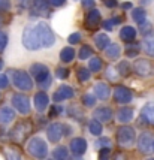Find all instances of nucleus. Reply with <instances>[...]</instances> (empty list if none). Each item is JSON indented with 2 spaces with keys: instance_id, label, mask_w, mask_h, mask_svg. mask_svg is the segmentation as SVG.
I'll list each match as a JSON object with an SVG mask.
<instances>
[{
  "instance_id": "22",
  "label": "nucleus",
  "mask_w": 154,
  "mask_h": 160,
  "mask_svg": "<svg viewBox=\"0 0 154 160\" xmlns=\"http://www.w3.org/2000/svg\"><path fill=\"white\" fill-rule=\"evenodd\" d=\"M133 118V109L132 108H121L118 112H117V120H118L120 123H129V121H132Z\"/></svg>"
},
{
  "instance_id": "36",
  "label": "nucleus",
  "mask_w": 154,
  "mask_h": 160,
  "mask_svg": "<svg viewBox=\"0 0 154 160\" xmlns=\"http://www.w3.org/2000/svg\"><path fill=\"white\" fill-rule=\"evenodd\" d=\"M82 102H84L85 106L91 108V106L96 105V98H94L93 94H90V93H87V94H84V98H82Z\"/></svg>"
},
{
  "instance_id": "4",
  "label": "nucleus",
  "mask_w": 154,
  "mask_h": 160,
  "mask_svg": "<svg viewBox=\"0 0 154 160\" xmlns=\"http://www.w3.org/2000/svg\"><path fill=\"white\" fill-rule=\"evenodd\" d=\"M12 82L14 85L21 91H28L33 88V81L27 72L24 70H12Z\"/></svg>"
},
{
  "instance_id": "31",
  "label": "nucleus",
  "mask_w": 154,
  "mask_h": 160,
  "mask_svg": "<svg viewBox=\"0 0 154 160\" xmlns=\"http://www.w3.org/2000/svg\"><path fill=\"white\" fill-rule=\"evenodd\" d=\"M88 130H90L91 135L99 136L102 133V124L99 121H96V120H93V121H90V124H88Z\"/></svg>"
},
{
  "instance_id": "58",
  "label": "nucleus",
  "mask_w": 154,
  "mask_h": 160,
  "mask_svg": "<svg viewBox=\"0 0 154 160\" xmlns=\"http://www.w3.org/2000/svg\"><path fill=\"white\" fill-rule=\"evenodd\" d=\"M73 160H82V157H73Z\"/></svg>"
},
{
  "instance_id": "24",
  "label": "nucleus",
  "mask_w": 154,
  "mask_h": 160,
  "mask_svg": "<svg viewBox=\"0 0 154 160\" xmlns=\"http://www.w3.org/2000/svg\"><path fill=\"white\" fill-rule=\"evenodd\" d=\"M105 54L109 57V58L114 60V58H117V57L121 54V48H120L118 43H109L105 48Z\"/></svg>"
},
{
  "instance_id": "56",
  "label": "nucleus",
  "mask_w": 154,
  "mask_h": 160,
  "mask_svg": "<svg viewBox=\"0 0 154 160\" xmlns=\"http://www.w3.org/2000/svg\"><path fill=\"white\" fill-rule=\"evenodd\" d=\"M115 160H124V157H123V156H117V159Z\"/></svg>"
},
{
  "instance_id": "38",
  "label": "nucleus",
  "mask_w": 154,
  "mask_h": 160,
  "mask_svg": "<svg viewBox=\"0 0 154 160\" xmlns=\"http://www.w3.org/2000/svg\"><path fill=\"white\" fill-rule=\"evenodd\" d=\"M120 21H121L120 18H112V20H106V21H103V28L109 32V30H112V28H114V24H118Z\"/></svg>"
},
{
  "instance_id": "49",
  "label": "nucleus",
  "mask_w": 154,
  "mask_h": 160,
  "mask_svg": "<svg viewBox=\"0 0 154 160\" xmlns=\"http://www.w3.org/2000/svg\"><path fill=\"white\" fill-rule=\"evenodd\" d=\"M60 109H63V108H60V106H52L51 108V112H49V117H54V115H58L60 114Z\"/></svg>"
},
{
  "instance_id": "59",
  "label": "nucleus",
  "mask_w": 154,
  "mask_h": 160,
  "mask_svg": "<svg viewBox=\"0 0 154 160\" xmlns=\"http://www.w3.org/2000/svg\"><path fill=\"white\" fill-rule=\"evenodd\" d=\"M151 150L154 151V139H153V144H151Z\"/></svg>"
},
{
  "instance_id": "33",
  "label": "nucleus",
  "mask_w": 154,
  "mask_h": 160,
  "mask_svg": "<svg viewBox=\"0 0 154 160\" xmlns=\"http://www.w3.org/2000/svg\"><path fill=\"white\" fill-rule=\"evenodd\" d=\"M117 72H118L121 77H127L129 75V72H130V64L127 60H123V62H120L118 68H117Z\"/></svg>"
},
{
  "instance_id": "60",
  "label": "nucleus",
  "mask_w": 154,
  "mask_h": 160,
  "mask_svg": "<svg viewBox=\"0 0 154 160\" xmlns=\"http://www.w3.org/2000/svg\"><path fill=\"white\" fill-rule=\"evenodd\" d=\"M148 160H154V159H148Z\"/></svg>"
},
{
  "instance_id": "5",
  "label": "nucleus",
  "mask_w": 154,
  "mask_h": 160,
  "mask_svg": "<svg viewBox=\"0 0 154 160\" xmlns=\"http://www.w3.org/2000/svg\"><path fill=\"white\" fill-rule=\"evenodd\" d=\"M117 141L121 147H132L135 142V130L129 126H123L118 129V135H117Z\"/></svg>"
},
{
  "instance_id": "6",
  "label": "nucleus",
  "mask_w": 154,
  "mask_h": 160,
  "mask_svg": "<svg viewBox=\"0 0 154 160\" xmlns=\"http://www.w3.org/2000/svg\"><path fill=\"white\" fill-rule=\"evenodd\" d=\"M30 73H32V77L36 79L37 84L45 82V81L49 78L48 66H45L42 63H35V64H32V66H30Z\"/></svg>"
},
{
  "instance_id": "52",
  "label": "nucleus",
  "mask_w": 154,
  "mask_h": 160,
  "mask_svg": "<svg viewBox=\"0 0 154 160\" xmlns=\"http://www.w3.org/2000/svg\"><path fill=\"white\" fill-rule=\"evenodd\" d=\"M84 8H93L94 6V0H81Z\"/></svg>"
},
{
  "instance_id": "28",
  "label": "nucleus",
  "mask_w": 154,
  "mask_h": 160,
  "mask_svg": "<svg viewBox=\"0 0 154 160\" xmlns=\"http://www.w3.org/2000/svg\"><path fill=\"white\" fill-rule=\"evenodd\" d=\"M52 156H54V160H66L69 157V153L66 147H57L52 151Z\"/></svg>"
},
{
  "instance_id": "44",
  "label": "nucleus",
  "mask_w": 154,
  "mask_h": 160,
  "mask_svg": "<svg viewBox=\"0 0 154 160\" xmlns=\"http://www.w3.org/2000/svg\"><path fill=\"white\" fill-rule=\"evenodd\" d=\"M6 43H7V35L5 32H0V52L5 49Z\"/></svg>"
},
{
  "instance_id": "1",
  "label": "nucleus",
  "mask_w": 154,
  "mask_h": 160,
  "mask_svg": "<svg viewBox=\"0 0 154 160\" xmlns=\"http://www.w3.org/2000/svg\"><path fill=\"white\" fill-rule=\"evenodd\" d=\"M27 151L32 157H35L37 160H43L47 157V154H48V145H47V142L42 138L33 136L27 144Z\"/></svg>"
},
{
  "instance_id": "54",
  "label": "nucleus",
  "mask_w": 154,
  "mask_h": 160,
  "mask_svg": "<svg viewBox=\"0 0 154 160\" xmlns=\"http://www.w3.org/2000/svg\"><path fill=\"white\" fill-rule=\"evenodd\" d=\"M105 5L108 8H114L117 6V0H105Z\"/></svg>"
},
{
  "instance_id": "14",
  "label": "nucleus",
  "mask_w": 154,
  "mask_h": 160,
  "mask_svg": "<svg viewBox=\"0 0 154 160\" xmlns=\"http://www.w3.org/2000/svg\"><path fill=\"white\" fill-rule=\"evenodd\" d=\"M111 96V88L105 82H97L94 85V98L100 100H106Z\"/></svg>"
},
{
  "instance_id": "10",
  "label": "nucleus",
  "mask_w": 154,
  "mask_h": 160,
  "mask_svg": "<svg viewBox=\"0 0 154 160\" xmlns=\"http://www.w3.org/2000/svg\"><path fill=\"white\" fill-rule=\"evenodd\" d=\"M114 99L118 103H129L133 99V94L130 90H127L126 87H117L114 90Z\"/></svg>"
},
{
  "instance_id": "37",
  "label": "nucleus",
  "mask_w": 154,
  "mask_h": 160,
  "mask_svg": "<svg viewBox=\"0 0 154 160\" xmlns=\"http://www.w3.org/2000/svg\"><path fill=\"white\" fill-rule=\"evenodd\" d=\"M127 57H136L139 54V45H129L126 48Z\"/></svg>"
},
{
  "instance_id": "13",
  "label": "nucleus",
  "mask_w": 154,
  "mask_h": 160,
  "mask_svg": "<svg viewBox=\"0 0 154 160\" xmlns=\"http://www.w3.org/2000/svg\"><path fill=\"white\" fill-rule=\"evenodd\" d=\"M87 150V141L84 138H73L70 141V151L75 156H81Z\"/></svg>"
},
{
  "instance_id": "11",
  "label": "nucleus",
  "mask_w": 154,
  "mask_h": 160,
  "mask_svg": "<svg viewBox=\"0 0 154 160\" xmlns=\"http://www.w3.org/2000/svg\"><path fill=\"white\" fill-rule=\"evenodd\" d=\"M153 135L148 132H144L142 135L139 136V139H138V148H139V151L142 153H150L151 151V144H153Z\"/></svg>"
},
{
  "instance_id": "43",
  "label": "nucleus",
  "mask_w": 154,
  "mask_h": 160,
  "mask_svg": "<svg viewBox=\"0 0 154 160\" xmlns=\"http://www.w3.org/2000/svg\"><path fill=\"white\" fill-rule=\"evenodd\" d=\"M67 114L72 115V117H75V118H79V117L82 115V114L79 112V109H77V106H75V105H72V106L67 108Z\"/></svg>"
},
{
  "instance_id": "29",
  "label": "nucleus",
  "mask_w": 154,
  "mask_h": 160,
  "mask_svg": "<svg viewBox=\"0 0 154 160\" xmlns=\"http://www.w3.org/2000/svg\"><path fill=\"white\" fill-rule=\"evenodd\" d=\"M145 17H147V14H145V11H144L142 8H136V9L132 11V18L136 21L138 24L145 22Z\"/></svg>"
},
{
  "instance_id": "21",
  "label": "nucleus",
  "mask_w": 154,
  "mask_h": 160,
  "mask_svg": "<svg viewBox=\"0 0 154 160\" xmlns=\"http://www.w3.org/2000/svg\"><path fill=\"white\" fill-rule=\"evenodd\" d=\"M100 21V12L97 9H91L88 14L85 15V24L87 27H96Z\"/></svg>"
},
{
  "instance_id": "27",
  "label": "nucleus",
  "mask_w": 154,
  "mask_h": 160,
  "mask_svg": "<svg viewBox=\"0 0 154 160\" xmlns=\"http://www.w3.org/2000/svg\"><path fill=\"white\" fill-rule=\"evenodd\" d=\"M142 115L150 124H154V103H148L142 109Z\"/></svg>"
},
{
  "instance_id": "18",
  "label": "nucleus",
  "mask_w": 154,
  "mask_h": 160,
  "mask_svg": "<svg viewBox=\"0 0 154 160\" xmlns=\"http://www.w3.org/2000/svg\"><path fill=\"white\" fill-rule=\"evenodd\" d=\"M15 118V111L9 106H3L0 109V124H9Z\"/></svg>"
},
{
  "instance_id": "50",
  "label": "nucleus",
  "mask_w": 154,
  "mask_h": 160,
  "mask_svg": "<svg viewBox=\"0 0 154 160\" xmlns=\"http://www.w3.org/2000/svg\"><path fill=\"white\" fill-rule=\"evenodd\" d=\"M147 30H151V24L150 22H142L141 24V32L142 33H147Z\"/></svg>"
},
{
  "instance_id": "41",
  "label": "nucleus",
  "mask_w": 154,
  "mask_h": 160,
  "mask_svg": "<svg viewBox=\"0 0 154 160\" xmlns=\"http://www.w3.org/2000/svg\"><path fill=\"white\" fill-rule=\"evenodd\" d=\"M67 77H69V70L67 69L58 68V69L56 70V78H58V79H66Z\"/></svg>"
},
{
  "instance_id": "30",
  "label": "nucleus",
  "mask_w": 154,
  "mask_h": 160,
  "mask_svg": "<svg viewBox=\"0 0 154 160\" xmlns=\"http://www.w3.org/2000/svg\"><path fill=\"white\" fill-rule=\"evenodd\" d=\"M102 69V60L99 57H91L88 62V70L90 72H99Z\"/></svg>"
},
{
  "instance_id": "19",
  "label": "nucleus",
  "mask_w": 154,
  "mask_h": 160,
  "mask_svg": "<svg viewBox=\"0 0 154 160\" xmlns=\"http://www.w3.org/2000/svg\"><path fill=\"white\" fill-rule=\"evenodd\" d=\"M26 133H28V124H20L11 132V136L15 142H21L26 136Z\"/></svg>"
},
{
  "instance_id": "35",
  "label": "nucleus",
  "mask_w": 154,
  "mask_h": 160,
  "mask_svg": "<svg viewBox=\"0 0 154 160\" xmlns=\"http://www.w3.org/2000/svg\"><path fill=\"white\" fill-rule=\"evenodd\" d=\"M79 60H87L88 57H91V48L88 45H84V47H81L79 49Z\"/></svg>"
},
{
  "instance_id": "26",
  "label": "nucleus",
  "mask_w": 154,
  "mask_h": 160,
  "mask_svg": "<svg viewBox=\"0 0 154 160\" xmlns=\"http://www.w3.org/2000/svg\"><path fill=\"white\" fill-rule=\"evenodd\" d=\"M73 58H75V49L72 48V47H66V48L62 49V52H60V60L62 62L69 63Z\"/></svg>"
},
{
  "instance_id": "17",
  "label": "nucleus",
  "mask_w": 154,
  "mask_h": 160,
  "mask_svg": "<svg viewBox=\"0 0 154 160\" xmlns=\"http://www.w3.org/2000/svg\"><path fill=\"white\" fill-rule=\"evenodd\" d=\"M94 117H96V121H103V123H106V121H109V120L112 118V111L111 108H108V106H100V108H97L96 111H94Z\"/></svg>"
},
{
  "instance_id": "46",
  "label": "nucleus",
  "mask_w": 154,
  "mask_h": 160,
  "mask_svg": "<svg viewBox=\"0 0 154 160\" xmlns=\"http://www.w3.org/2000/svg\"><path fill=\"white\" fill-rule=\"evenodd\" d=\"M81 41V35L79 33H72V35L69 36V42L73 45V43H78V42Z\"/></svg>"
},
{
  "instance_id": "20",
  "label": "nucleus",
  "mask_w": 154,
  "mask_h": 160,
  "mask_svg": "<svg viewBox=\"0 0 154 160\" xmlns=\"http://www.w3.org/2000/svg\"><path fill=\"white\" fill-rule=\"evenodd\" d=\"M33 6V15H42L43 12H48V6H49V0H33L32 3Z\"/></svg>"
},
{
  "instance_id": "8",
  "label": "nucleus",
  "mask_w": 154,
  "mask_h": 160,
  "mask_svg": "<svg viewBox=\"0 0 154 160\" xmlns=\"http://www.w3.org/2000/svg\"><path fill=\"white\" fill-rule=\"evenodd\" d=\"M133 68H135V72L139 75V77H148V75H151V72H153V66H151V63L148 62V60H144V58H138L135 64H133Z\"/></svg>"
},
{
  "instance_id": "40",
  "label": "nucleus",
  "mask_w": 154,
  "mask_h": 160,
  "mask_svg": "<svg viewBox=\"0 0 154 160\" xmlns=\"http://www.w3.org/2000/svg\"><path fill=\"white\" fill-rule=\"evenodd\" d=\"M109 157H111V148H100L99 160H109Z\"/></svg>"
},
{
  "instance_id": "55",
  "label": "nucleus",
  "mask_w": 154,
  "mask_h": 160,
  "mask_svg": "<svg viewBox=\"0 0 154 160\" xmlns=\"http://www.w3.org/2000/svg\"><path fill=\"white\" fill-rule=\"evenodd\" d=\"M123 8H124V9H130V8H132V3H130V2H127V3L123 5Z\"/></svg>"
},
{
  "instance_id": "51",
  "label": "nucleus",
  "mask_w": 154,
  "mask_h": 160,
  "mask_svg": "<svg viewBox=\"0 0 154 160\" xmlns=\"http://www.w3.org/2000/svg\"><path fill=\"white\" fill-rule=\"evenodd\" d=\"M64 2H66V0H49V3H51L52 6H56V8L63 6V5H64Z\"/></svg>"
},
{
  "instance_id": "48",
  "label": "nucleus",
  "mask_w": 154,
  "mask_h": 160,
  "mask_svg": "<svg viewBox=\"0 0 154 160\" xmlns=\"http://www.w3.org/2000/svg\"><path fill=\"white\" fill-rule=\"evenodd\" d=\"M11 8V0H0V11H7Z\"/></svg>"
},
{
  "instance_id": "16",
  "label": "nucleus",
  "mask_w": 154,
  "mask_h": 160,
  "mask_svg": "<svg viewBox=\"0 0 154 160\" xmlns=\"http://www.w3.org/2000/svg\"><path fill=\"white\" fill-rule=\"evenodd\" d=\"M48 103H49V99L43 91H39V93H36L35 94V106L39 112L45 111V109L48 108Z\"/></svg>"
},
{
  "instance_id": "57",
  "label": "nucleus",
  "mask_w": 154,
  "mask_h": 160,
  "mask_svg": "<svg viewBox=\"0 0 154 160\" xmlns=\"http://www.w3.org/2000/svg\"><path fill=\"white\" fill-rule=\"evenodd\" d=\"M2 68H3V62H2V58H0V70H2Z\"/></svg>"
},
{
  "instance_id": "25",
  "label": "nucleus",
  "mask_w": 154,
  "mask_h": 160,
  "mask_svg": "<svg viewBox=\"0 0 154 160\" xmlns=\"http://www.w3.org/2000/svg\"><path fill=\"white\" fill-rule=\"evenodd\" d=\"M94 43L99 49H105L109 45V36L105 35V33H97L94 38Z\"/></svg>"
},
{
  "instance_id": "7",
  "label": "nucleus",
  "mask_w": 154,
  "mask_h": 160,
  "mask_svg": "<svg viewBox=\"0 0 154 160\" xmlns=\"http://www.w3.org/2000/svg\"><path fill=\"white\" fill-rule=\"evenodd\" d=\"M12 105L22 115H27L30 112V102H28V98L24 94H14L12 96Z\"/></svg>"
},
{
  "instance_id": "12",
  "label": "nucleus",
  "mask_w": 154,
  "mask_h": 160,
  "mask_svg": "<svg viewBox=\"0 0 154 160\" xmlns=\"http://www.w3.org/2000/svg\"><path fill=\"white\" fill-rule=\"evenodd\" d=\"M52 98H54V102H63V100H66V99L73 98V90H72V87L63 84V85L58 87V90L54 93Z\"/></svg>"
},
{
  "instance_id": "34",
  "label": "nucleus",
  "mask_w": 154,
  "mask_h": 160,
  "mask_svg": "<svg viewBox=\"0 0 154 160\" xmlns=\"http://www.w3.org/2000/svg\"><path fill=\"white\" fill-rule=\"evenodd\" d=\"M91 77V72L88 69H85V68H81V69H78V79L79 81H88Z\"/></svg>"
},
{
  "instance_id": "3",
  "label": "nucleus",
  "mask_w": 154,
  "mask_h": 160,
  "mask_svg": "<svg viewBox=\"0 0 154 160\" xmlns=\"http://www.w3.org/2000/svg\"><path fill=\"white\" fill-rule=\"evenodd\" d=\"M22 45L30 51H37L39 48H42L35 26H27L24 28V32H22Z\"/></svg>"
},
{
  "instance_id": "61",
  "label": "nucleus",
  "mask_w": 154,
  "mask_h": 160,
  "mask_svg": "<svg viewBox=\"0 0 154 160\" xmlns=\"http://www.w3.org/2000/svg\"><path fill=\"white\" fill-rule=\"evenodd\" d=\"M51 160H54V159H51Z\"/></svg>"
},
{
  "instance_id": "9",
  "label": "nucleus",
  "mask_w": 154,
  "mask_h": 160,
  "mask_svg": "<svg viewBox=\"0 0 154 160\" xmlns=\"http://www.w3.org/2000/svg\"><path fill=\"white\" fill-rule=\"evenodd\" d=\"M47 136H48V139L51 142H58V141L63 138V124H60V123H52V124L48 127V130H47Z\"/></svg>"
},
{
  "instance_id": "32",
  "label": "nucleus",
  "mask_w": 154,
  "mask_h": 160,
  "mask_svg": "<svg viewBox=\"0 0 154 160\" xmlns=\"http://www.w3.org/2000/svg\"><path fill=\"white\" fill-rule=\"evenodd\" d=\"M5 156H6V160H21V154L15 148H6Z\"/></svg>"
},
{
  "instance_id": "47",
  "label": "nucleus",
  "mask_w": 154,
  "mask_h": 160,
  "mask_svg": "<svg viewBox=\"0 0 154 160\" xmlns=\"http://www.w3.org/2000/svg\"><path fill=\"white\" fill-rule=\"evenodd\" d=\"M32 3H33V0H18V6L22 8V9L30 8L32 6Z\"/></svg>"
},
{
  "instance_id": "42",
  "label": "nucleus",
  "mask_w": 154,
  "mask_h": 160,
  "mask_svg": "<svg viewBox=\"0 0 154 160\" xmlns=\"http://www.w3.org/2000/svg\"><path fill=\"white\" fill-rule=\"evenodd\" d=\"M117 73H118V72L114 69V68H108V69H106V77L109 78L111 81H117V79H118V75H117Z\"/></svg>"
},
{
  "instance_id": "45",
  "label": "nucleus",
  "mask_w": 154,
  "mask_h": 160,
  "mask_svg": "<svg viewBox=\"0 0 154 160\" xmlns=\"http://www.w3.org/2000/svg\"><path fill=\"white\" fill-rule=\"evenodd\" d=\"M9 85V79L5 73H0V88H6Z\"/></svg>"
},
{
  "instance_id": "23",
  "label": "nucleus",
  "mask_w": 154,
  "mask_h": 160,
  "mask_svg": "<svg viewBox=\"0 0 154 160\" xmlns=\"http://www.w3.org/2000/svg\"><path fill=\"white\" fill-rule=\"evenodd\" d=\"M120 38L123 39V41L126 42H133L135 41V38H136V30L130 26H126V27L121 28V32H120Z\"/></svg>"
},
{
  "instance_id": "2",
  "label": "nucleus",
  "mask_w": 154,
  "mask_h": 160,
  "mask_svg": "<svg viewBox=\"0 0 154 160\" xmlns=\"http://www.w3.org/2000/svg\"><path fill=\"white\" fill-rule=\"evenodd\" d=\"M35 28L42 48H49V47H52L56 43V36H54L52 30L49 28V26L47 22H37L35 26Z\"/></svg>"
},
{
  "instance_id": "53",
  "label": "nucleus",
  "mask_w": 154,
  "mask_h": 160,
  "mask_svg": "<svg viewBox=\"0 0 154 160\" xmlns=\"http://www.w3.org/2000/svg\"><path fill=\"white\" fill-rule=\"evenodd\" d=\"M49 85H51V77L48 78V79H47V81H45V82H42V84H39V87H41V88H48Z\"/></svg>"
},
{
  "instance_id": "39",
  "label": "nucleus",
  "mask_w": 154,
  "mask_h": 160,
  "mask_svg": "<svg viewBox=\"0 0 154 160\" xmlns=\"http://www.w3.org/2000/svg\"><path fill=\"white\" fill-rule=\"evenodd\" d=\"M96 145H97V148H109V145H111V139L109 138H100V139L96 141Z\"/></svg>"
},
{
  "instance_id": "15",
  "label": "nucleus",
  "mask_w": 154,
  "mask_h": 160,
  "mask_svg": "<svg viewBox=\"0 0 154 160\" xmlns=\"http://www.w3.org/2000/svg\"><path fill=\"white\" fill-rule=\"evenodd\" d=\"M142 49L147 52L148 56L154 57V30H150L145 35V39L142 42Z\"/></svg>"
}]
</instances>
